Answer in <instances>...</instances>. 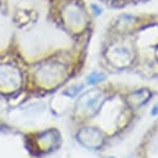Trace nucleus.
I'll return each mask as SVG.
<instances>
[{"label":"nucleus","mask_w":158,"mask_h":158,"mask_svg":"<svg viewBox=\"0 0 158 158\" xmlns=\"http://www.w3.org/2000/svg\"><path fill=\"white\" fill-rule=\"evenodd\" d=\"M102 79H105V75H104V74H100V73H93V74L88 78V83H89V84H95V83L101 81Z\"/></svg>","instance_id":"1"},{"label":"nucleus","mask_w":158,"mask_h":158,"mask_svg":"<svg viewBox=\"0 0 158 158\" xmlns=\"http://www.w3.org/2000/svg\"><path fill=\"white\" fill-rule=\"evenodd\" d=\"M158 114V105L157 106H154L153 107V110H152V115H157Z\"/></svg>","instance_id":"2"},{"label":"nucleus","mask_w":158,"mask_h":158,"mask_svg":"<svg viewBox=\"0 0 158 158\" xmlns=\"http://www.w3.org/2000/svg\"><path fill=\"white\" fill-rule=\"evenodd\" d=\"M107 158H115V157H107Z\"/></svg>","instance_id":"3"}]
</instances>
